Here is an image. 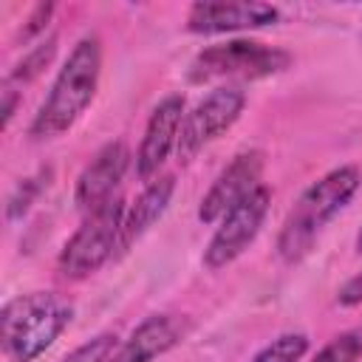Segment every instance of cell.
I'll list each match as a JSON object with an SVG mask.
<instances>
[{
    "label": "cell",
    "instance_id": "1",
    "mask_svg": "<svg viewBox=\"0 0 362 362\" xmlns=\"http://www.w3.org/2000/svg\"><path fill=\"white\" fill-rule=\"evenodd\" d=\"M99 74H102V42L96 34H85L68 54L65 65L59 68L45 102L40 105L28 127V136L45 141L71 130L93 102L99 88Z\"/></svg>",
    "mask_w": 362,
    "mask_h": 362
},
{
    "label": "cell",
    "instance_id": "2",
    "mask_svg": "<svg viewBox=\"0 0 362 362\" xmlns=\"http://www.w3.org/2000/svg\"><path fill=\"white\" fill-rule=\"evenodd\" d=\"M362 184V173L354 164H342L314 181L291 206L277 235V255L286 263H297L314 246L322 226L354 198Z\"/></svg>",
    "mask_w": 362,
    "mask_h": 362
},
{
    "label": "cell",
    "instance_id": "3",
    "mask_svg": "<svg viewBox=\"0 0 362 362\" xmlns=\"http://www.w3.org/2000/svg\"><path fill=\"white\" fill-rule=\"evenodd\" d=\"M74 308L51 291L20 294L0 314V342L11 362H34L68 328Z\"/></svg>",
    "mask_w": 362,
    "mask_h": 362
},
{
    "label": "cell",
    "instance_id": "4",
    "mask_svg": "<svg viewBox=\"0 0 362 362\" xmlns=\"http://www.w3.org/2000/svg\"><path fill=\"white\" fill-rule=\"evenodd\" d=\"M124 212L127 209L119 195L102 204L99 209L88 212L82 226L68 238L59 252L57 269L65 280H85L113 257V249H119L122 240Z\"/></svg>",
    "mask_w": 362,
    "mask_h": 362
},
{
    "label": "cell",
    "instance_id": "5",
    "mask_svg": "<svg viewBox=\"0 0 362 362\" xmlns=\"http://www.w3.org/2000/svg\"><path fill=\"white\" fill-rule=\"evenodd\" d=\"M291 65V54L257 40H229L209 45L195 54L189 65L192 82H209L221 76L232 79H263Z\"/></svg>",
    "mask_w": 362,
    "mask_h": 362
},
{
    "label": "cell",
    "instance_id": "6",
    "mask_svg": "<svg viewBox=\"0 0 362 362\" xmlns=\"http://www.w3.org/2000/svg\"><path fill=\"white\" fill-rule=\"evenodd\" d=\"M246 93L238 85H221L209 90L181 122L175 153L181 161H192L209 141H215L221 133H226L238 116L243 113Z\"/></svg>",
    "mask_w": 362,
    "mask_h": 362
},
{
    "label": "cell",
    "instance_id": "7",
    "mask_svg": "<svg viewBox=\"0 0 362 362\" xmlns=\"http://www.w3.org/2000/svg\"><path fill=\"white\" fill-rule=\"evenodd\" d=\"M269 204H272V192L263 184L252 195H246L240 204H235L221 218L215 235L209 238V243L204 249V266L218 272V269L229 266L232 260H238L249 249V243L257 238V232L266 221Z\"/></svg>",
    "mask_w": 362,
    "mask_h": 362
},
{
    "label": "cell",
    "instance_id": "8",
    "mask_svg": "<svg viewBox=\"0 0 362 362\" xmlns=\"http://www.w3.org/2000/svg\"><path fill=\"white\" fill-rule=\"evenodd\" d=\"M260 175H263V153L260 150L238 153L212 181L209 192L201 198L198 221L204 223L221 221L235 204H240L246 195H252L260 187Z\"/></svg>",
    "mask_w": 362,
    "mask_h": 362
},
{
    "label": "cell",
    "instance_id": "9",
    "mask_svg": "<svg viewBox=\"0 0 362 362\" xmlns=\"http://www.w3.org/2000/svg\"><path fill=\"white\" fill-rule=\"evenodd\" d=\"M181 122H184V96L181 93H170L153 107L150 122L141 136V144H139V153H136V173L141 181L150 184L158 175L161 164L178 144Z\"/></svg>",
    "mask_w": 362,
    "mask_h": 362
},
{
    "label": "cell",
    "instance_id": "10",
    "mask_svg": "<svg viewBox=\"0 0 362 362\" xmlns=\"http://www.w3.org/2000/svg\"><path fill=\"white\" fill-rule=\"evenodd\" d=\"M127 164H130L127 144H124V141H107V144L90 158V164L79 173L76 189H74L76 204H79L85 212H93V209H99L102 204H107L110 198H116L113 189L122 184Z\"/></svg>",
    "mask_w": 362,
    "mask_h": 362
},
{
    "label": "cell",
    "instance_id": "11",
    "mask_svg": "<svg viewBox=\"0 0 362 362\" xmlns=\"http://www.w3.org/2000/svg\"><path fill=\"white\" fill-rule=\"evenodd\" d=\"M280 11L269 3H195L187 14L192 34H226L243 28L272 25Z\"/></svg>",
    "mask_w": 362,
    "mask_h": 362
},
{
    "label": "cell",
    "instance_id": "12",
    "mask_svg": "<svg viewBox=\"0 0 362 362\" xmlns=\"http://www.w3.org/2000/svg\"><path fill=\"white\" fill-rule=\"evenodd\" d=\"M184 337V322L173 314H153L133 328L124 345L110 356V362H153L167 354Z\"/></svg>",
    "mask_w": 362,
    "mask_h": 362
},
{
    "label": "cell",
    "instance_id": "13",
    "mask_svg": "<svg viewBox=\"0 0 362 362\" xmlns=\"http://www.w3.org/2000/svg\"><path fill=\"white\" fill-rule=\"evenodd\" d=\"M173 189H175V178L173 175H161V178H153L141 195L133 201V206L124 212V226H122V240H119V249H127L133 240H139L167 209L170 198H173Z\"/></svg>",
    "mask_w": 362,
    "mask_h": 362
},
{
    "label": "cell",
    "instance_id": "14",
    "mask_svg": "<svg viewBox=\"0 0 362 362\" xmlns=\"http://www.w3.org/2000/svg\"><path fill=\"white\" fill-rule=\"evenodd\" d=\"M48 178H51V170L42 167V170H37L34 175L17 181V187L11 189V195H8V201H6V221H8V223L20 221V218L34 206V201L40 198V192L48 187Z\"/></svg>",
    "mask_w": 362,
    "mask_h": 362
},
{
    "label": "cell",
    "instance_id": "15",
    "mask_svg": "<svg viewBox=\"0 0 362 362\" xmlns=\"http://www.w3.org/2000/svg\"><path fill=\"white\" fill-rule=\"evenodd\" d=\"M54 51H57V37H48L45 42H40V45H34L17 65H14V71L8 74V85H14V88H23V85H28L31 79H37L40 74H42V68L54 59Z\"/></svg>",
    "mask_w": 362,
    "mask_h": 362
},
{
    "label": "cell",
    "instance_id": "16",
    "mask_svg": "<svg viewBox=\"0 0 362 362\" xmlns=\"http://www.w3.org/2000/svg\"><path fill=\"white\" fill-rule=\"evenodd\" d=\"M305 351H308L305 334H280L252 362H300L305 356Z\"/></svg>",
    "mask_w": 362,
    "mask_h": 362
},
{
    "label": "cell",
    "instance_id": "17",
    "mask_svg": "<svg viewBox=\"0 0 362 362\" xmlns=\"http://www.w3.org/2000/svg\"><path fill=\"white\" fill-rule=\"evenodd\" d=\"M362 356V328L337 334L311 362H356Z\"/></svg>",
    "mask_w": 362,
    "mask_h": 362
},
{
    "label": "cell",
    "instance_id": "18",
    "mask_svg": "<svg viewBox=\"0 0 362 362\" xmlns=\"http://www.w3.org/2000/svg\"><path fill=\"white\" fill-rule=\"evenodd\" d=\"M113 348H116V334H99L88 342H82L79 348H74L62 362H110L113 356Z\"/></svg>",
    "mask_w": 362,
    "mask_h": 362
},
{
    "label": "cell",
    "instance_id": "19",
    "mask_svg": "<svg viewBox=\"0 0 362 362\" xmlns=\"http://www.w3.org/2000/svg\"><path fill=\"white\" fill-rule=\"evenodd\" d=\"M51 14H54V3H40V6H34L31 14H28V20L23 23L20 37H23V40H34L37 34H42L45 25H48V20H51Z\"/></svg>",
    "mask_w": 362,
    "mask_h": 362
},
{
    "label": "cell",
    "instance_id": "20",
    "mask_svg": "<svg viewBox=\"0 0 362 362\" xmlns=\"http://www.w3.org/2000/svg\"><path fill=\"white\" fill-rule=\"evenodd\" d=\"M337 300H339V305H359V303H362V274L351 277V280L339 288Z\"/></svg>",
    "mask_w": 362,
    "mask_h": 362
},
{
    "label": "cell",
    "instance_id": "21",
    "mask_svg": "<svg viewBox=\"0 0 362 362\" xmlns=\"http://www.w3.org/2000/svg\"><path fill=\"white\" fill-rule=\"evenodd\" d=\"M17 102H20V90L14 88V85H8V82H3V127H8L11 124V116H14V110H17Z\"/></svg>",
    "mask_w": 362,
    "mask_h": 362
},
{
    "label": "cell",
    "instance_id": "22",
    "mask_svg": "<svg viewBox=\"0 0 362 362\" xmlns=\"http://www.w3.org/2000/svg\"><path fill=\"white\" fill-rule=\"evenodd\" d=\"M356 252H359V255H362V232H359V235H356Z\"/></svg>",
    "mask_w": 362,
    "mask_h": 362
}]
</instances>
